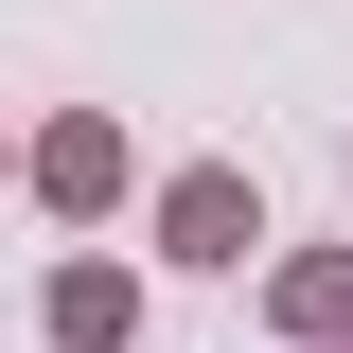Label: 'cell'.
I'll return each mask as SVG.
<instances>
[{"mask_svg": "<svg viewBox=\"0 0 353 353\" xmlns=\"http://www.w3.org/2000/svg\"><path fill=\"white\" fill-rule=\"evenodd\" d=\"M176 248H194V265H248V194L194 176V194H176Z\"/></svg>", "mask_w": 353, "mask_h": 353, "instance_id": "1", "label": "cell"}, {"mask_svg": "<svg viewBox=\"0 0 353 353\" xmlns=\"http://www.w3.org/2000/svg\"><path fill=\"white\" fill-rule=\"evenodd\" d=\"M53 336H71V353H124V283H106V265H88V283H53Z\"/></svg>", "mask_w": 353, "mask_h": 353, "instance_id": "2", "label": "cell"}]
</instances>
